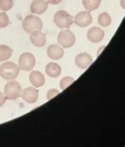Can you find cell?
I'll return each instance as SVG.
<instances>
[{"label": "cell", "instance_id": "cell-3", "mask_svg": "<svg viewBox=\"0 0 125 147\" xmlns=\"http://www.w3.org/2000/svg\"><path fill=\"white\" fill-rule=\"evenodd\" d=\"M22 92V86L18 82L14 80L10 81L4 88V95L7 100H15L21 96Z\"/></svg>", "mask_w": 125, "mask_h": 147}, {"label": "cell", "instance_id": "cell-15", "mask_svg": "<svg viewBox=\"0 0 125 147\" xmlns=\"http://www.w3.org/2000/svg\"><path fill=\"white\" fill-rule=\"evenodd\" d=\"M60 66L55 63H49L45 67V72L50 78H58L61 74Z\"/></svg>", "mask_w": 125, "mask_h": 147}, {"label": "cell", "instance_id": "cell-1", "mask_svg": "<svg viewBox=\"0 0 125 147\" xmlns=\"http://www.w3.org/2000/svg\"><path fill=\"white\" fill-rule=\"evenodd\" d=\"M20 68L12 62H6L0 66V76L7 81L14 80L19 74Z\"/></svg>", "mask_w": 125, "mask_h": 147}, {"label": "cell", "instance_id": "cell-23", "mask_svg": "<svg viewBox=\"0 0 125 147\" xmlns=\"http://www.w3.org/2000/svg\"><path fill=\"white\" fill-rule=\"evenodd\" d=\"M6 96L4 95L3 93H2L1 91H0V107H2V106L3 105L5 102H6Z\"/></svg>", "mask_w": 125, "mask_h": 147}, {"label": "cell", "instance_id": "cell-18", "mask_svg": "<svg viewBox=\"0 0 125 147\" xmlns=\"http://www.w3.org/2000/svg\"><path fill=\"white\" fill-rule=\"evenodd\" d=\"M98 23L102 27H107L111 25L112 23V18L109 13L104 12L101 13L98 16Z\"/></svg>", "mask_w": 125, "mask_h": 147}, {"label": "cell", "instance_id": "cell-9", "mask_svg": "<svg viewBox=\"0 0 125 147\" xmlns=\"http://www.w3.org/2000/svg\"><path fill=\"white\" fill-rule=\"evenodd\" d=\"M30 41L37 48L44 47L46 44V36L41 30H34L30 32Z\"/></svg>", "mask_w": 125, "mask_h": 147}, {"label": "cell", "instance_id": "cell-19", "mask_svg": "<svg viewBox=\"0 0 125 147\" xmlns=\"http://www.w3.org/2000/svg\"><path fill=\"white\" fill-rule=\"evenodd\" d=\"M14 7V0H0V10L8 11Z\"/></svg>", "mask_w": 125, "mask_h": 147}, {"label": "cell", "instance_id": "cell-20", "mask_svg": "<svg viewBox=\"0 0 125 147\" xmlns=\"http://www.w3.org/2000/svg\"><path fill=\"white\" fill-rule=\"evenodd\" d=\"M74 82V79L71 77H64L62 78L59 82V86L62 90H66L69 86H71V84Z\"/></svg>", "mask_w": 125, "mask_h": 147}, {"label": "cell", "instance_id": "cell-21", "mask_svg": "<svg viewBox=\"0 0 125 147\" xmlns=\"http://www.w3.org/2000/svg\"><path fill=\"white\" fill-rule=\"evenodd\" d=\"M10 24V19L7 13H0V29H3Z\"/></svg>", "mask_w": 125, "mask_h": 147}, {"label": "cell", "instance_id": "cell-8", "mask_svg": "<svg viewBox=\"0 0 125 147\" xmlns=\"http://www.w3.org/2000/svg\"><path fill=\"white\" fill-rule=\"evenodd\" d=\"M92 63H93V58L86 52L79 53L75 58V64L80 69L86 70L90 66H91Z\"/></svg>", "mask_w": 125, "mask_h": 147}, {"label": "cell", "instance_id": "cell-13", "mask_svg": "<svg viewBox=\"0 0 125 147\" xmlns=\"http://www.w3.org/2000/svg\"><path fill=\"white\" fill-rule=\"evenodd\" d=\"M48 56L51 59L54 60H59L64 55V48L59 46L58 45H51L48 47L47 50Z\"/></svg>", "mask_w": 125, "mask_h": 147}, {"label": "cell", "instance_id": "cell-4", "mask_svg": "<svg viewBox=\"0 0 125 147\" xmlns=\"http://www.w3.org/2000/svg\"><path fill=\"white\" fill-rule=\"evenodd\" d=\"M43 23L41 19L35 15L26 17L22 22V28L26 32L30 33L34 30H41Z\"/></svg>", "mask_w": 125, "mask_h": 147}, {"label": "cell", "instance_id": "cell-17", "mask_svg": "<svg viewBox=\"0 0 125 147\" xmlns=\"http://www.w3.org/2000/svg\"><path fill=\"white\" fill-rule=\"evenodd\" d=\"M101 0H82V5L88 11H93L99 7Z\"/></svg>", "mask_w": 125, "mask_h": 147}, {"label": "cell", "instance_id": "cell-22", "mask_svg": "<svg viewBox=\"0 0 125 147\" xmlns=\"http://www.w3.org/2000/svg\"><path fill=\"white\" fill-rule=\"evenodd\" d=\"M59 93V92L57 90H55V89L49 90L48 91V93H47V98H48V100H50L52 98H54L55 96H57Z\"/></svg>", "mask_w": 125, "mask_h": 147}, {"label": "cell", "instance_id": "cell-24", "mask_svg": "<svg viewBox=\"0 0 125 147\" xmlns=\"http://www.w3.org/2000/svg\"><path fill=\"white\" fill-rule=\"evenodd\" d=\"M47 2L51 5H58L62 2V0H47Z\"/></svg>", "mask_w": 125, "mask_h": 147}, {"label": "cell", "instance_id": "cell-14", "mask_svg": "<svg viewBox=\"0 0 125 147\" xmlns=\"http://www.w3.org/2000/svg\"><path fill=\"white\" fill-rule=\"evenodd\" d=\"M29 80L32 86L36 88L43 86L45 83V78L41 72L39 71H32L29 74Z\"/></svg>", "mask_w": 125, "mask_h": 147}, {"label": "cell", "instance_id": "cell-5", "mask_svg": "<svg viewBox=\"0 0 125 147\" xmlns=\"http://www.w3.org/2000/svg\"><path fill=\"white\" fill-rule=\"evenodd\" d=\"M57 40L62 48H70L74 45L76 39L74 34L69 29H64L58 34Z\"/></svg>", "mask_w": 125, "mask_h": 147}, {"label": "cell", "instance_id": "cell-2", "mask_svg": "<svg viewBox=\"0 0 125 147\" xmlns=\"http://www.w3.org/2000/svg\"><path fill=\"white\" fill-rule=\"evenodd\" d=\"M54 21L55 26L59 29H68L74 22V18L70 13L65 10H59L55 13L54 16Z\"/></svg>", "mask_w": 125, "mask_h": 147}, {"label": "cell", "instance_id": "cell-16", "mask_svg": "<svg viewBox=\"0 0 125 147\" xmlns=\"http://www.w3.org/2000/svg\"><path fill=\"white\" fill-rule=\"evenodd\" d=\"M12 48L7 45H0V62H3L9 59L12 55Z\"/></svg>", "mask_w": 125, "mask_h": 147}, {"label": "cell", "instance_id": "cell-12", "mask_svg": "<svg viewBox=\"0 0 125 147\" xmlns=\"http://www.w3.org/2000/svg\"><path fill=\"white\" fill-rule=\"evenodd\" d=\"M48 7V3L45 0H34L30 5V11L33 14H43Z\"/></svg>", "mask_w": 125, "mask_h": 147}, {"label": "cell", "instance_id": "cell-10", "mask_svg": "<svg viewBox=\"0 0 125 147\" xmlns=\"http://www.w3.org/2000/svg\"><path fill=\"white\" fill-rule=\"evenodd\" d=\"M105 37V32L98 27H92L87 32V38L92 43H99Z\"/></svg>", "mask_w": 125, "mask_h": 147}, {"label": "cell", "instance_id": "cell-7", "mask_svg": "<svg viewBox=\"0 0 125 147\" xmlns=\"http://www.w3.org/2000/svg\"><path fill=\"white\" fill-rule=\"evenodd\" d=\"M92 21H93V18L91 16V13L88 10L78 13L74 18V22L78 26L82 27V28H85L86 26H90L92 23Z\"/></svg>", "mask_w": 125, "mask_h": 147}, {"label": "cell", "instance_id": "cell-6", "mask_svg": "<svg viewBox=\"0 0 125 147\" xmlns=\"http://www.w3.org/2000/svg\"><path fill=\"white\" fill-rule=\"evenodd\" d=\"M36 59L32 53L26 52L20 55L18 59V67L20 70L25 71H30L35 67Z\"/></svg>", "mask_w": 125, "mask_h": 147}, {"label": "cell", "instance_id": "cell-11", "mask_svg": "<svg viewBox=\"0 0 125 147\" xmlns=\"http://www.w3.org/2000/svg\"><path fill=\"white\" fill-rule=\"evenodd\" d=\"M21 96L28 104H34L38 99L39 92L32 87H28L22 90Z\"/></svg>", "mask_w": 125, "mask_h": 147}]
</instances>
